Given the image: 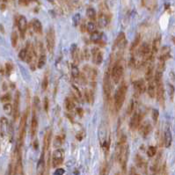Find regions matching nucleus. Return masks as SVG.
<instances>
[{
  "mask_svg": "<svg viewBox=\"0 0 175 175\" xmlns=\"http://www.w3.org/2000/svg\"><path fill=\"white\" fill-rule=\"evenodd\" d=\"M46 46L49 54H53L55 48V30L49 28L46 35Z\"/></svg>",
  "mask_w": 175,
  "mask_h": 175,
  "instance_id": "nucleus-6",
  "label": "nucleus"
},
{
  "mask_svg": "<svg viewBox=\"0 0 175 175\" xmlns=\"http://www.w3.org/2000/svg\"><path fill=\"white\" fill-rule=\"evenodd\" d=\"M64 159V151L62 149H57L54 151L52 156V166L57 167L63 164Z\"/></svg>",
  "mask_w": 175,
  "mask_h": 175,
  "instance_id": "nucleus-5",
  "label": "nucleus"
},
{
  "mask_svg": "<svg viewBox=\"0 0 175 175\" xmlns=\"http://www.w3.org/2000/svg\"><path fill=\"white\" fill-rule=\"evenodd\" d=\"M133 109H134V101H131L128 106V113L131 114V113L133 112Z\"/></svg>",
  "mask_w": 175,
  "mask_h": 175,
  "instance_id": "nucleus-45",
  "label": "nucleus"
},
{
  "mask_svg": "<svg viewBox=\"0 0 175 175\" xmlns=\"http://www.w3.org/2000/svg\"><path fill=\"white\" fill-rule=\"evenodd\" d=\"M126 93H127V85L123 82L119 86V88L116 91L115 95H114V108H115L116 111H119L122 108V107L124 103V100H125Z\"/></svg>",
  "mask_w": 175,
  "mask_h": 175,
  "instance_id": "nucleus-1",
  "label": "nucleus"
},
{
  "mask_svg": "<svg viewBox=\"0 0 175 175\" xmlns=\"http://www.w3.org/2000/svg\"><path fill=\"white\" fill-rule=\"evenodd\" d=\"M0 1H2V0H0Z\"/></svg>",
  "mask_w": 175,
  "mask_h": 175,
  "instance_id": "nucleus-51",
  "label": "nucleus"
},
{
  "mask_svg": "<svg viewBox=\"0 0 175 175\" xmlns=\"http://www.w3.org/2000/svg\"><path fill=\"white\" fill-rule=\"evenodd\" d=\"M110 22V19L108 13H104V12H101L99 13V16L98 18V23H99V26L102 28H105L108 26Z\"/></svg>",
  "mask_w": 175,
  "mask_h": 175,
  "instance_id": "nucleus-12",
  "label": "nucleus"
},
{
  "mask_svg": "<svg viewBox=\"0 0 175 175\" xmlns=\"http://www.w3.org/2000/svg\"><path fill=\"white\" fill-rule=\"evenodd\" d=\"M160 44H161V40H160V37H157L154 39L153 41V43H152V48H151V52L154 56H156V54L158 53L159 51V47H160Z\"/></svg>",
  "mask_w": 175,
  "mask_h": 175,
  "instance_id": "nucleus-25",
  "label": "nucleus"
},
{
  "mask_svg": "<svg viewBox=\"0 0 175 175\" xmlns=\"http://www.w3.org/2000/svg\"><path fill=\"white\" fill-rule=\"evenodd\" d=\"M27 116H28V109L27 112H25L21 117L20 120V124H19V139H18V149L21 150V147L24 143V138H25V134H26V128H27Z\"/></svg>",
  "mask_w": 175,
  "mask_h": 175,
  "instance_id": "nucleus-2",
  "label": "nucleus"
},
{
  "mask_svg": "<svg viewBox=\"0 0 175 175\" xmlns=\"http://www.w3.org/2000/svg\"><path fill=\"white\" fill-rule=\"evenodd\" d=\"M172 133L170 131V128H167L165 131V135H164V144L166 148L170 147L172 144Z\"/></svg>",
  "mask_w": 175,
  "mask_h": 175,
  "instance_id": "nucleus-20",
  "label": "nucleus"
},
{
  "mask_svg": "<svg viewBox=\"0 0 175 175\" xmlns=\"http://www.w3.org/2000/svg\"><path fill=\"white\" fill-rule=\"evenodd\" d=\"M136 164L137 168H139L143 174H147V170H148V165L147 162L140 156V155H136Z\"/></svg>",
  "mask_w": 175,
  "mask_h": 175,
  "instance_id": "nucleus-13",
  "label": "nucleus"
},
{
  "mask_svg": "<svg viewBox=\"0 0 175 175\" xmlns=\"http://www.w3.org/2000/svg\"><path fill=\"white\" fill-rule=\"evenodd\" d=\"M159 117V112L158 111L157 109H154V110L152 111V120H153V122H154L155 123L158 122Z\"/></svg>",
  "mask_w": 175,
  "mask_h": 175,
  "instance_id": "nucleus-39",
  "label": "nucleus"
},
{
  "mask_svg": "<svg viewBox=\"0 0 175 175\" xmlns=\"http://www.w3.org/2000/svg\"><path fill=\"white\" fill-rule=\"evenodd\" d=\"M64 174V169H61V168H59V169H57L56 171V175H62Z\"/></svg>",
  "mask_w": 175,
  "mask_h": 175,
  "instance_id": "nucleus-47",
  "label": "nucleus"
},
{
  "mask_svg": "<svg viewBox=\"0 0 175 175\" xmlns=\"http://www.w3.org/2000/svg\"><path fill=\"white\" fill-rule=\"evenodd\" d=\"M70 53H71V57L74 61V64H79L80 60L82 58V56H81V52H80L79 48L78 47L77 44H72L71 47H70Z\"/></svg>",
  "mask_w": 175,
  "mask_h": 175,
  "instance_id": "nucleus-11",
  "label": "nucleus"
},
{
  "mask_svg": "<svg viewBox=\"0 0 175 175\" xmlns=\"http://www.w3.org/2000/svg\"><path fill=\"white\" fill-rule=\"evenodd\" d=\"M157 154V148L154 147V146H150L147 150V155L150 157V158H152L154 157L155 155Z\"/></svg>",
  "mask_w": 175,
  "mask_h": 175,
  "instance_id": "nucleus-33",
  "label": "nucleus"
},
{
  "mask_svg": "<svg viewBox=\"0 0 175 175\" xmlns=\"http://www.w3.org/2000/svg\"><path fill=\"white\" fill-rule=\"evenodd\" d=\"M0 128H1V125H0Z\"/></svg>",
  "mask_w": 175,
  "mask_h": 175,
  "instance_id": "nucleus-50",
  "label": "nucleus"
},
{
  "mask_svg": "<svg viewBox=\"0 0 175 175\" xmlns=\"http://www.w3.org/2000/svg\"><path fill=\"white\" fill-rule=\"evenodd\" d=\"M92 54V58H93V64H100L103 61V53L102 51L99 48H93L91 51Z\"/></svg>",
  "mask_w": 175,
  "mask_h": 175,
  "instance_id": "nucleus-9",
  "label": "nucleus"
},
{
  "mask_svg": "<svg viewBox=\"0 0 175 175\" xmlns=\"http://www.w3.org/2000/svg\"><path fill=\"white\" fill-rule=\"evenodd\" d=\"M81 56H82V58L85 59V60H89L90 58V52L87 48H85L82 52H81Z\"/></svg>",
  "mask_w": 175,
  "mask_h": 175,
  "instance_id": "nucleus-37",
  "label": "nucleus"
},
{
  "mask_svg": "<svg viewBox=\"0 0 175 175\" xmlns=\"http://www.w3.org/2000/svg\"><path fill=\"white\" fill-rule=\"evenodd\" d=\"M63 140H64V139H63L62 137L56 136V140H55V146H56V147L61 146L62 143H63Z\"/></svg>",
  "mask_w": 175,
  "mask_h": 175,
  "instance_id": "nucleus-41",
  "label": "nucleus"
},
{
  "mask_svg": "<svg viewBox=\"0 0 175 175\" xmlns=\"http://www.w3.org/2000/svg\"><path fill=\"white\" fill-rule=\"evenodd\" d=\"M48 76L47 75H45L44 76V78H43V80H42V90L43 91H46L47 90V88H48Z\"/></svg>",
  "mask_w": 175,
  "mask_h": 175,
  "instance_id": "nucleus-38",
  "label": "nucleus"
},
{
  "mask_svg": "<svg viewBox=\"0 0 175 175\" xmlns=\"http://www.w3.org/2000/svg\"><path fill=\"white\" fill-rule=\"evenodd\" d=\"M85 100L88 103H91L93 101V91L85 89Z\"/></svg>",
  "mask_w": 175,
  "mask_h": 175,
  "instance_id": "nucleus-30",
  "label": "nucleus"
},
{
  "mask_svg": "<svg viewBox=\"0 0 175 175\" xmlns=\"http://www.w3.org/2000/svg\"><path fill=\"white\" fill-rule=\"evenodd\" d=\"M39 59H38V63H37V67L39 69H42L44 64L46 63V56L45 54H42V55H39Z\"/></svg>",
  "mask_w": 175,
  "mask_h": 175,
  "instance_id": "nucleus-31",
  "label": "nucleus"
},
{
  "mask_svg": "<svg viewBox=\"0 0 175 175\" xmlns=\"http://www.w3.org/2000/svg\"><path fill=\"white\" fill-rule=\"evenodd\" d=\"M64 104H65V108L67 111L71 112L75 108V100L72 98H66Z\"/></svg>",
  "mask_w": 175,
  "mask_h": 175,
  "instance_id": "nucleus-22",
  "label": "nucleus"
},
{
  "mask_svg": "<svg viewBox=\"0 0 175 175\" xmlns=\"http://www.w3.org/2000/svg\"><path fill=\"white\" fill-rule=\"evenodd\" d=\"M17 25H18L19 31L20 33L21 38H24L25 37V33H26L27 29V19L24 16H22V15L19 16L18 19H17Z\"/></svg>",
  "mask_w": 175,
  "mask_h": 175,
  "instance_id": "nucleus-7",
  "label": "nucleus"
},
{
  "mask_svg": "<svg viewBox=\"0 0 175 175\" xmlns=\"http://www.w3.org/2000/svg\"><path fill=\"white\" fill-rule=\"evenodd\" d=\"M7 124H8V121H7V119H6V118H4V117H2V118H1V125H2V126L6 127V126H7Z\"/></svg>",
  "mask_w": 175,
  "mask_h": 175,
  "instance_id": "nucleus-46",
  "label": "nucleus"
},
{
  "mask_svg": "<svg viewBox=\"0 0 175 175\" xmlns=\"http://www.w3.org/2000/svg\"><path fill=\"white\" fill-rule=\"evenodd\" d=\"M48 106H49V102H48V99L46 97L44 99V110L46 113H48Z\"/></svg>",
  "mask_w": 175,
  "mask_h": 175,
  "instance_id": "nucleus-43",
  "label": "nucleus"
},
{
  "mask_svg": "<svg viewBox=\"0 0 175 175\" xmlns=\"http://www.w3.org/2000/svg\"><path fill=\"white\" fill-rule=\"evenodd\" d=\"M73 21H74V26L76 27V26H78L79 25V23L80 22V16L79 15V14H77L76 16L73 18Z\"/></svg>",
  "mask_w": 175,
  "mask_h": 175,
  "instance_id": "nucleus-44",
  "label": "nucleus"
},
{
  "mask_svg": "<svg viewBox=\"0 0 175 175\" xmlns=\"http://www.w3.org/2000/svg\"><path fill=\"white\" fill-rule=\"evenodd\" d=\"M151 125L149 124V123H144L143 125L142 126H140V134L143 136V137H146L149 134H150V132H151Z\"/></svg>",
  "mask_w": 175,
  "mask_h": 175,
  "instance_id": "nucleus-24",
  "label": "nucleus"
},
{
  "mask_svg": "<svg viewBox=\"0 0 175 175\" xmlns=\"http://www.w3.org/2000/svg\"><path fill=\"white\" fill-rule=\"evenodd\" d=\"M31 26H32L33 31L36 33L42 34V22L40 20H38L37 19H33L31 21Z\"/></svg>",
  "mask_w": 175,
  "mask_h": 175,
  "instance_id": "nucleus-19",
  "label": "nucleus"
},
{
  "mask_svg": "<svg viewBox=\"0 0 175 175\" xmlns=\"http://www.w3.org/2000/svg\"><path fill=\"white\" fill-rule=\"evenodd\" d=\"M37 129H38V120L35 114V110L33 111V114L32 121H31V136L32 137H34L37 134Z\"/></svg>",
  "mask_w": 175,
  "mask_h": 175,
  "instance_id": "nucleus-18",
  "label": "nucleus"
},
{
  "mask_svg": "<svg viewBox=\"0 0 175 175\" xmlns=\"http://www.w3.org/2000/svg\"><path fill=\"white\" fill-rule=\"evenodd\" d=\"M4 111L6 114H11L13 111V108L12 106V104L9 102V103H5L4 105Z\"/></svg>",
  "mask_w": 175,
  "mask_h": 175,
  "instance_id": "nucleus-34",
  "label": "nucleus"
},
{
  "mask_svg": "<svg viewBox=\"0 0 175 175\" xmlns=\"http://www.w3.org/2000/svg\"><path fill=\"white\" fill-rule=\"evenodd\" d=\"M142 122V114L138 112L134 113V114L132 115L130 122H129V126L132 129H136L140 126Z\"/></svg>",
  "mask_w": 175,
  "mask_h": 175,
  "instance_id": "nucleus-10",
  "label": "nucleus"
},
{
  "mask_svg": "<svg viewBox=\"0 0 175 175\" xmlns=\"http://www.w3.org/2000/svg\"><path fill=\"white\" fill-rule=\"evenodd\" d=\"M153 72H154V70H153V66L151 64H149L147 69H146V72H145V79L146 80L149 82V81H151L154 75H153Z\"/></svg>",
  "mask_w": 175,
  "mask_h": 175,
  "instance_id": "nucleus-23",
  "label": "nucleus"
},
{
  "mask_svg": "<svg viewBox=\"0 0 175 175\" xmlns=\"http://www.w3.org/2000/svg\"><path fill=\"white\" fill-rule=\"evenodd\" d=\"M51 136H52V132L50 129H48L45 133V136H44V140H43V150H42V152L46 153L48 151V148H49V145L51 143Z\"/></svg>",
  "mask_w": 175,
  "mask_h": 175,
  "instance_id": "nucleus-15",
  "label": "nucleus"
},
{
  "mask_svg": "<svg viewBox=\"0 0 175 175\" xmlns=\"http://www.w3.org/2000/svg\"><path fill=\"white\" fill-rule=\"evenodd\" d=\"M71 75H72V78L75 80H79V68L77 67L76 64H73L72 67H71Z\"/></svg>",
  "mask_w": 175,
  "mask_h": 175,
  "instance_id": "nucleus-28",
  "label": "nucleus"
},
{
  "mask_svg": "<svg viewBox=\"0 0 175 175\" xmlns=\"http://www.w3.org/2000/svg\"><path fill=\"white\" fill-rule=\"evenodd\" d=\"M146 84L143 79L136 80L134 82V89L138 94H142L146 91Z\"/></svg>",
  "mask_w": 175,
  "mask_h": 175,
  "instance_id": "nucleus-14",
  "label": "nucleus"
},
{
  "mask_svg": "<svg viewBox=\"0 0 175 175\" xmlns=\"http://www.w3.org/2000/svg\"><path fill=\"white\" fill-rule=\"evenodd\" d=\"M72 93H73L72 95L74 96V97H76L79 101H80L82 99V93L79 91V89L75 85H72Z\"/></svg>",
  "mask_w": 175,
  "mask_h": 175,
  "instance_id": "nucleus-29",
  "label": "nucleus"
},
{
  "mask_svg": "<svg viewBox=\"0 0 175 175\" xmlns=\"http://www.w3.org/2000/svg\"><path fill=\"white\" fill-rule=\"evenodd\" d=\"M122 75H123V65L122 64L121 60H116L112 69V79L115 84H118L122 79Z\"/></svg>",
  "mask_w": 175,
  "mask_h": 175,
  "instance_id": "nucleus-3",
  "label": "nucleus"
},
{
  "mask_svg": "<svg viewBox=\"0 0 175 175\" xmlns=\"http://www.w3.org/2000/svg\"><path fill=\"white\" fill-rule=\"evenodd\" d=\"M84 74L86 77L87 81L91 84L92 91H94L97 84V70L88 65H85L84 67Z\"/></svg>",
  "mask_w": 175,
  "mask_h": 175,
  "instance_id": "nucleus-4",
  "label": "nucleus"
},
{
  "mask_svg": "<svg viewBox=\"0 0 175 175\" xmlns=\"http://www.w3.org/2000/svg\"><path fill=\"white\" fill-rule=\"evenodd\" d=\"M19 57L20 58V60L26 62V59H27V49L26 48H23L19 51Z\"/></svg>",
  "mask_w": 175,
  "mask_h": 175,
  "instance_id": "nucleus-36",
  "label": "nucleus"
},
{
  "mask_svg": "<svg viewBox=\"0 0 175 175\" xmlns=\"http://www.w3.org/2000/svg\"><path fill=\"white\" fill-rule=\"evenodd\" d=\"M18 39H19V35L15 31H13L12 33V36H11V40H12V45L13 48H15L17 46V43H18Z\"/></svg>",
  "mask_w": 175,
  "mask_h": 175,
  "instance_id": "nucleus-35",
  "label": "nucleus"
},
{
  "mask_svg": "<svg viewBox=\"0 0 175 175\" xmlns=\"http://www.w3.org/2000/svg\"><path fill=\"white\" fill-rule=\"evenodd\" d=\"M102 37H103V34L102 33L99 32V31H94L90 34V39L94 42H99L102 40Z\"/></svg>",
  "mask_w": 175,
  "mask_h": 175,
  "instance_id": "nucleus-26",
  "label": "nucleus"
},
{
  "mask_svg": "<svg viewBox=\"0 0 175 175\" xmlns=\"http://www.w3.org/2000/svg\"><path fill=\"white\" fill-rule=\"evenodd\" d=\"M130 175H140V174L136 172V170L135 168H131V170H130Z\"/></svg>",
  "mask_w": 175,
  "mask_h": 175,
  "instance_id": "nucleus-48",
  "label": "nucleus"
},
{
  "mask_svg": "<svg viewBox=\"0 0 175 175\" xmlns=\"http://www.w3.org/2000/svg\"><path fill=\"white\" fill-rule=\"evenodd\" d=\"M86 16H87V18H88L91 21H93V22H94L96 20V19H97L96 11L93 8H92V7L88 8V9L86 10Z\"/></svg>",
  "mask_w": 175,
  "mask_h": 175,
  "instance_id": "nucleus-27",
  "label": "nucleus"
},
{
  "mask_svg": "<svg viewBox=\"0 0 175 175\" xmlns=\"http://www.w3.org/2000/svg\"><path fill=\"white\" fill-rule=\"evenodd\" d=\"M10 100H11V96H10V94H5V95L2 96V98H1V101L3 103H9Z\"/></svg>",
  "mask_w": 175,
  "mask_h": 175,
  "instance_id": "nucleus-40",
  "label": "nucleus"
},
{
  "mask_svg": "<svg viewBox=\"0 0 175 175\" xmlns=\"http://www.w3.org/2000/svg\"><path fill=\"white\" fill-rule=\"evenodd\" d=\"M12 70H13V66H12V64H5V71H6V74H7L8 76L11 74Z\"/></svg>",
  "mask_w": 175,
  "mask_h": 175,
  "instance_id": "nucleus-42",
  "label": "nucleus"
},
{
  "mask_svg": "<svg viewBox=\"0 0 175 175\" xmlns=\"http://www.w3.org/2000/svg\"><path fill=\"white\" fill-rule=\"evenodd\" d=\"M169 56H170V48L168 46H164L161 49V54L159 56V61L165 63L166 60L169 58Z\"/></svg>",
  "mask_w": 175,
  "mask_h": 175,
  "instance_id": "nucleus-17",
  "label": "nucleus"
},
{
  "mask_svg": "<svg viewBox=\"0 0 175 175\" xmlns=\"http://www.w3.org/2000/svg\"><path fill=\"white\" fill-rule=\"evenodd\" d=\"M146 91H147L148 94L151 98H155V96H156V85H155L154 81H152V80L149 81L148 86L146 87Z\"/></svg>",
  "mask_w": 175,
  "mask_h": 175,
  "instance_id": "nucleus-21",
  "label": "nucleus"
},
{
  "mask_svg": "<svg viewBox=\"0 0 175 175\" xmlns=\"http://www.w3.org/2000/svg\"><path fill=\"white\" fill-rule=\"evenodd\" d=\"M103 91H104L105 96L107 98H109V96L111 95L112 85L111 81H110V74L108 72H107L105 74L104 82H103Z\"/></svg>",
  "mask_w": 175,
  "mask_h": 175,
  "instance_id": "nucleus-8",
  "label": "nucleus"
},
{
  "mask_svg": "<svg viewBox=\"0 0 175 175\" xmlns=\"http://www.w3.org/2000/svg\"><path fill=\"white\" fill-rule=\"evenodd\" d=\"M78 113H79V114L80 116H82L83 115V111H82V109H80V108H78Z\"/></svg>",
  "mask_w": 175,
  "mask_h": 175,
  "instance_id": "nucleus-49",
  "label": "nucleus"
},
{
  "mask_svg": "<svg viewBox=\"0 0 175 175\" xmlns=\"http://www.w3.org/2000/svg\"><path fill=\"white\" fill-rule=\"evenodd\" d=\"M86 31L90 33L96 31V25L93 21H90L86 24Z\"/></svg>",
  "mask_w": 175,
  "mask_h": 175,
  "instance_id": "nucleus-32",
  "label": "nucleus"
},
{
  "mask_svg": "<svg viewBox=\"0 0 175 175\" xmlns=\"http://www.w3.org/2000/svg\"><path fill=\"white\" fill-rule=\"evenodd\" d=\"M20 94L19 92L16 93L15 99H14V107H13V116H14V121H16L19 115V101H20Z\"/></svg>",
  "mask_w": 175,
  "mask_h": 175,
  "instance_id": "nucleus-16",
  "label": "nucleus"
}]
</instances>
